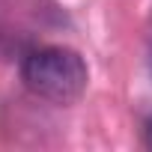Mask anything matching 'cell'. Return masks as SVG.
I'll list each match as a JSON object with an SVG mask.
<instances>
[{
	"instance_id": "7a4b0ae2",
	"label": "cell",
	"mask_w": 152,
	"mask_h": 152,
	"mask_svg": "<svg viewBox=\"0 0 152 152\" xmlns=\"http://www.w3.org/2000/svg\"><path fill=\"white\" fill-rule=\"evenodd\" d=\"M143 143L152 149V113L146 116V122H143Z\"/></svg>"
},
{
	"instance_id": "6da1fadb",
	"label": "cell",
	"mask_w": 152,
	"mask_h": 152,
	"mask_svg": "<svg viewBox=\"0 0 152 152\" xmlns=\"http://www.w3.org/2000/svg\"><path fill=\"white\" fill-rule=\"evenodd\" d=\"M21 81L33 96L51 104H75L87 93L90 72L78 51L63 45H45L21 60Z\"/></svg>"
}]
</instances>
